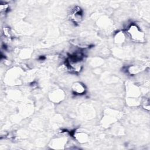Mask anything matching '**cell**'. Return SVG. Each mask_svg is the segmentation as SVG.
I'll return each instance as SVG.
<instances>
[{"instance_id":"obj_2","label":"cell","mask_w":150,"mask_h":150,"mask_svg":"<svg viewBox=\"0 0 150 150\" xmlns=\"http://www.w3.org/2000/svg\"><path fill=\"white\" fill-rule=\"evenodd\" d=\"M70 18L72 21L75 23H77L80 22L82 19V11L81 9L77 6L74 7L71 11Z\"/></svg>"},{"instance_id":"obj_1","label":"cell","mask_w":150,"mask_h":150,"mask_svg":"<svg viewBox=\"0 0 150 150\" xmlns=\"http://www.w3.org/2000/svg\"><path fill=\"white\" fill-rule=\"evenodd\" d=\"M128 33L129 35L131 38L137 41H141L143 39L142 32L139 30V28L134 25H131L128 29Z\"/></svg>"},{"instance_id":"obj_4","label":"cell","mask_w":150,"mask_h":150,"mask_svg":"<svg viewBox=\"0 0 150 150\" xmlns=\"http://www.w3.org/2000/svg\"><path fill=\"white\" fill-rule=\"evenodd\" d=\"M9 8V6H8V5L7 4H6L5 2L4 3V4H1V12H6L8 9Z\"/></svg>"},{"instance_id":"obj_3","label":"cell","mask_w":150,"mask_h":150,"mask_svg":"<svg viewBox=\"0 0 150 150\" xmlns=\"http://www.w3.org/2000/svg\"><path fill=\"white\" fill-rule=\"evenodd\" d=\"M73 91L76 94H83L84 93L85 88L81 84L78 83L74 85Z\"/></svg>"}]
</instances>
